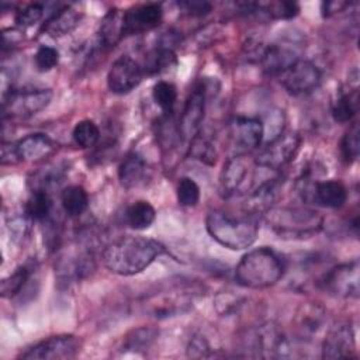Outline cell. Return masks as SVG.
Masks as SVG:
<instances>
[{"instance_id": "6da1fadb", "label": "cell", "mask_w": 360, "mask_h": 360, "mask_svg": "<svg viewBox=\"0 0 360 360\" xmlns=\"http://www.w3.org/2000/svg\"><path fill=\"white\" fill-rule=\"evenodd\" d=\"M165 253V246L145 236H122L103 250L104 266L118 276H134L148 269L159 256Z\"/></svg>"}, {"instance_id": "7a4b0ae2", "label": "cell", "mask_w": 360, "mask_h": 360, "mask_svg": "<svg viewBox=\"0 0 360 360\" xmlns=\"http://www.w3.org/2000/svg\"><path fill=\"white\" fill-rule=\"evenodd\" d=\"M284 271L283 257L271 248L262 246L242 256L235 269V280L245 288H267L280 281Z\"/></svg>"}, {"instance_id": "3957f363", "label": "cell", "mask_w": 360, "mask_h": 360, "mask_svg": "<svg viewBox=\"0 0 360 360\" xmlns=\"http://www.w3.org/2000/svg\"><path fill=\"white\" fill-rule=\"evenodd\" d=\"M205 229L215 242L231 250L250 248L256 242L259 232L256 218L249 215L233 217L221 210L208 212Z\"/></svg>"}, {"instance_id": "277c9868", "label": "cell", "mask_w": 360, "mask_h": 360, "mask_svg": "<svg viewBox=\"0 0 360 360\" xmlns=\"http://www.w3.org/2000/svg\"><path fill=\"white\" fill-rule=\"evenodd\" d=\"M271 231L283 239H307L323 228V217L307 207L271 208L266 214Z\"/></svg>"}, {"instance_id": "5b68a950", "label": "cell", "mask_w": 360, "mask_h": 360, "mask_svg": "<svg viewBox=\"0 0 360 360\" xmlns=\"http://www.w3.org/2000/svg\"><path fill=\"white\" fill-rule=\"evenodd\" d=\"M246 349L255 357H287L290 356V342L274 322H266L252 329L245 338Z\"/></svg>"}, {"instance_id": "8992f818", "label": "cell", "mask_w": 360, "mask_h": 360, "mask_svg": "<svg viewBox=\"0 0 360 360\" xmlns=\"http://www.w3.org/2000/svg\"><path fill=\"white\" fill-rule=\"evenodd\" d=\"M52 96L51 89H13L3 97V117H32L49 105Z\"/></svg>"}, {"instance_id": "52a82bcc", "label": "cell", "mask_w": 360, "mask_h": 360, "mask_svg": "<svg viewBox=\"0 0 360 360\" xmlns=\"http://www.w3.org/2000/svg\"><path fill=\"white\" fill-rule=\"evenodd\" d=\"M301 146V136L297 132H280L271 138L259 152L255 165L269 170H281L297 156Z\"/></svg>"}, {"instance_id": "ba28073f", "label": "cell", "mask_w": 360, "mask_h": 360, "mask_svg": "<svg viewBox=\"0 0 360 360\" xmlns=\"http://www.w3.org/2000/svg\"><path fill=\"white\" fill-rule=\"evenodd\" d=\"M253 181V169L245 155L229 158L219 173L218 190L224 198H231L246 193Z\"/></svg>"}, {"instance_id": "9c48e42d", "label": "cell", "mask_w": 360, "mask_h": 360, "mask_svg": "<svg viewBox=\"0 0 360 360\" xmlns=\"http://www.w3.org/2000/svg\"><path fill=\"white\" fill-rule=\"evenodd\" d=\"M82 340L75 335L49 336L20 353L18 359L27 360H63L77 356Z\"/></svg>"}, {"instance_id": "30bf717a", "label": "cell", "mask_w": 360, "mask_h": 360, "mask_svg": "<svg viewBox=\"0 0 360 360\" xmlns=\"http://www.w3.org/2000/svg\"><path fill=\"white\" fill-rule=\"evenodd\" d=\"M207 104V87L204 83H198L190 91L181 110L177 131L180 141H191L201 128Z\"/></svg>"}, {"instance_id": "8fae6325", "label": "cell", "mask_w": 360, "mask_h": 360, "mask_svg": "<svg viewBox=\"0 0 360 360\" xmlns=\"http://www.w3.org/2000/svg\"><path fill=\"white\" fill-rule=\"evenodd\" d=\"M283 87L292 96H307L318 89L322 80L319 68L311 60L298 59L281 76Z\"/></svg>"}, {"instance_id": "7c38bea8", "label": "cell", "mask_w": 360, "mask_h": 360, "mask_svg": "<svg viewBox=\"0 0 360 360\" xmlns=\"http://www.w3.org/2000/svg\"><path fill=\"white\" fill-rule=\"evenodd\" d=\"M323 288L333 297L357 298L360 290L359 260L330 269L322 278Z\"/></svg>"}, {"instance_id": "4fadbf2b", "label": "cell", "mask_w": 360, "mask_h": 360, "mask_svg": "<svg viewBox=\"0 0 360 360\" xmlns=\"http://www.w3.org/2000/svg\"><path fill=\"white\" fill-rule=\"evenodd\" d=\"M229 135L236 155L252 152L262 145L264 138L263 121L257 117H235L229 125Z\"/></svg>"}, {"instance_id": "5bb4252c", "label": "cell", "mask_w": 360, "mask_h": 360, "mask_svg": "<svg viewBox=\"0 0 360 360\" xmlns=\"http://www.w3.org/2000/svg\"><path fill=\"white\" fill-rule=\"evenodd\" d=\"M143 68L131 56L122 55L115 59L107 73V86L114 94H127L139 86Z\"/></svg>"}, {"instance_id": "9a60e30c", "label": "cell", "mask_w": 360, "mask_h": 360, "mask_svg": "<svg viewBox=\"0 0 360 360\" xmlns=\"http://www.w3.org/2000/svg\"><path fill=\"white\" fill-rule=\"evenodd\" d=\"M163 18L162 6L158 3H146L124 11V37L135 35L156 28Z\"/></svg>"}, {"instance_id": "2e32d148", "label": "cell", "mask_w": 360, "mask_h": 360, "mask_svg": "<svg viewBox=\"0 0 360 360\" xmlns=\"http://www.w3.org/2000/svg\"><path fill=\"white\" fill-rule=\"evenodd\" d=\"M257 59L266 75L281 76L300 59V56L291 44H270L262 46Z\"/></svg>"}, {"instance_id": "e0dca14e", "label": "cell", "mask_w": 360, "mask_h": 360, "mask_svg": "<svg viewBox=\"0 0 360 360\" xmlns=\"http://www.w3.org/2000/svg\"><path fill=\"white\" fill-rule=\"evenodd\" d=\"M354 333L350 325L342 323L330 328L322 342L323 359H349L354 354Z\"/></svg>"}, {"instance_id": "ac0fdd59", "label": "cell", "mask_w": 360, "mask_h": 360, "mask_svg": "<svg viewBox=\"0 0 360 360\" xmlns=\"http://www.w3.org/2000/svg\"><path fill=\"white\" fill-rule=\"evenodd\" d=\"M280 190H281L280 177L267 179L266 181L260 183L246 198V202H245L246 215L252 218H256L257 215H266L271 208H274Z\"/></svg>"}, {"instance_id": "d6986e66", "label": "cell", "mask_w": 360, "mask_h": 360, "mask_svg": "<svg viewBox=\"0 0 360 360\" xmlns=\"http://www.w3.org/2000/svg\"><path fill=\"white\" fill-rule=\"evenodd\" d=\"M18 162H37L53 153L56 143L45 134L34 132L14 143Z\"/></svg>"}, {"instance_id": "ffe728a7", "label": "cell", "mask_w": 360, "mask_h": 360, "mask_svg": "<svg viewBox=\"0 0 360 360\" xmlns=\"http://www.w3.org/2000/svg\"><path fill=\"white\" fill-rule=\"evenodd\" d=\"M145 307L150 314H153V316L166 318L186 311L190 307V298L187 291H172L160 297H150L145 302Z\"/></svg>"}, {"instance_id": "44dd1931", "label": "cell", "mask_w": 360, "mask_h": 360, "mask_svg": "<svg viewBox=\"0 0 360 360\" xmlns=\"http://www.w3.org/2000/svg\"><path fill=\"white\" fill-rule=\"evenodd\" d=\"M347 201V188L339 180L315 181L312 188V202L326 208H340Z\"/></svg>"}, {"instance_id": "7402d4cb", "label": "cell", "mask_w": 360, "mask_h": 360, "mask_svg": "<svg viewBox=\"0 0 360 360\" xmlns=\"http://www.w3.org/2000/svg\"><path fill=\"white\" fill-rule=\"evenodd\" d=\"M79 21L80 13L72 6H65L53 11V14L44 22L42 31L52 38H60L72 32L79 25Z\"/></svg>"}, {"instance_id": "603a6c76", "label": "cell", "mask_w": 360, "mask_h": 360, "mask_svg": "<svg viewBox=\"0 0 360 360\" xmlns=\"http://www.w3.org/2000/svg\"><path fill=\"white\" fill-rule=\"evenodd\" d=\"M146 160L136 152L128 153L118 166V179L122 187L134 188L146 180Z\"/></svg>"}, {"instance_id": "cb8c5ba5", "label": "cell", "mask_w": 360, "mask_h": 360, "mask_svg": "<svg viewBox=\"0 0 360 360\" xmlns=\"http://www.w3.org/2000/svg\"><path fill=\"white\" fill-rule=\"evenodd\" d=\"M243 11L264 14L273 20H291L300 13V6L294 1H266V3H239Z\"/></svg>"}, {"instance_id": "d4e9b609", "label": "cell", "mask_w": 360, "mask_h": 360, "mask_svg": "<svg viewBox=\"0 0 360 360\" xmlns=\"http://www.w3.org/2000/svg\"><path fill=\"white\" fill-rule=\"evenodd\" d=\"M124 37V13L120 10H110L103 18L98 32L97 45L98 48H111Z\"/></svg>"}, {"instance_id": "484cf974", "label": "cell", "mask_w": 360, "mask_h": 360, "mask_svg": "<svg viewBox=\"0 0 360 360\" xmlns=\"http://www.w3.org/2000/svg\"><path fill=\"white\" fill-rule=\"evenodd\" d=\"M156 218L153 205L146 200H138L125 210V221L135 231L148 229Z\"/></svg>"}, {"instance_id": "4316f807", "label": "cell", "mask_w": 360, "mask_h": 360, "mask_svg": "<svg viewBox=\"0 0 360 360\" xmlns=\"http://www.w3.org/2000/svg\"><path fill=\"white\" fill-rule=\"evenodd\" d=\"M60 204L68 217H80L89 207V194L82 186H68L60 193Z\"/></svg>"}, {"instance_id": "83f0119b", "label": "cell", "mask_w": 360, "mask_h": 360, "mask_svg": "<svg viewBox=\"0 0 360 360\" xmlns=\"http://www.w3.org/2000/svg\"><path fill=\"white\" fill-rule=\"evenodd\" d=\"M176 65H177V58H176L173 48L159 45L148 53L146 60H145L143 73L159 75V73L170 70Z\"/></svg>"}, {"instance_id": "f1b7e54d", "label": "cell", "mask_w": 360, "mask_h": 360, "mask_svg": "<svg viewBox=\"0 0 360 360\" xmlns=\"http://www.w3.org/2000/svg\"><path fill=\"white\" fill-rule=\"evenodd\" d=\"M53 204L52 198L49 195V191L35 188L32 190L31 195L28 197L24 212L32 219V221H46L51 217Z\"/></svg>"}, {"instance_id": "f546056e", "label": "cell", "mask_w": 360, "mask_h": 360, "mask_svg": "<svg viewBox=\"0 0 360 360\" xmlns=\"http://www.w3.org/2000/svg\"><path fill=\"white\" fill-rule=\"evenodd\" d=\"M359 111V91L354 89L342 93L332 104V117L336 122H349Z\"/></svg>"}, {"instance_id": "4dcf8cb0", "label": "cell", "mask_w": 360, "mask_h": 360, "mask_svg": "<svg viewBox=\"0 0 360 360\" xmlns=\"http://www.w3.org/2000/svg\"><path fill=\"white\" fill-rule=\"evenodd\" d=\"M152 97L155 103L162 110L163 115H173L174 105L177 101V89L173 83L166 80H159L152 90Z\"/></svg>"}, {"instance_id": "1f68e13d", "label": "cell", "mask_w": 360, "mask_h": 360, "mask_svg": "<svg viewBox=\"0 0 360 360\" xmlns=\"http://www.w3.org/2000/svg\"><path fill=\"white\" fill-rule=\"evenodd\" d=\"M31 274H32V267L30 264H22V266L17 267L14 273H11L8 277H6L1 281V285H0L1 297L13 298V297L18 295L22 291V288L25 287Z\"/></svg>"}, {"instance_id": "d6a6232c", "label": "cell", "mask_w": 360, "mask_h": 360, "mask_svg": "<svg viewBox=\"0 0 360 360\" xmlns=\"http://www.w3.org/2000/svg\"><path fill=\"white\" fill-rule=\"evenodd\" d=\"M325 325V312L319 307H307L298 315L297 328L304 336L316 335Z\"/></svg>"}, {"instance_id": "836d02e7", "label": "cell", "mask_w": 360, "mask_h": 360, "mask_svg": "<svg viewBox=\"0 0 360 360\" xmlns=\"http://www.w3.org/2000/svg\"><path fill=\"white\" fill-rule=\"evenodd\" d=\"M188 156H191L193 159H197L205 165H215L217 160V148L214 145V142L205 136L201 135L200 132L190 141V148H188Z\"/></svg>"}, {"instance_id": "e575fe53", "label": "cell", "mask_w": 360, "mask_h": 360, "mask_svg": "<svg viewBox=\"0 0 360 360\" xmlns=\"http://www.w3.org/2000/svg\"><path fill=\"white\" fill-rule=\"evenodd\" d=\"M159 332L155 328H138L131 330L124 340V349L127 350H132V352H139V350H145L148 349L153 340L158 338Z\"/></svg>"}, {"instance_id": "d590c367", "label": "cell", "mask_w": 360, "mask_h": 360, "mask_svg": "<svg viewBox=\"0 0 360 360\" xmlns=\"http://www.w3.org/2000/svg\"><path fill=\"white\" fill-rule=\"evenodd\" d=\"M73 141L80 148H91L100 139V128L90 120L79 121L72 132Z\"/></svg>"}, {"instance_id": "8d00e7d4", "label": "cell", "mask_w": 360, "mask_h": 360, "mask_svg": "<svg viewBox=\"0 0 360 360\" xmlns=\"http://www.w3.org/2000/svg\"><path fill=\"white\" fill-rule=\"evenodd\" d=\"M177 201L183 207H194L200 201V186L191 177H181L176 187Z\"/></svg>"}, {"instance_id": "74e56055", "label": "cell", "mask_w": 360, "mask_h": 360, "mask_svg": "<svg viewBox=\"0 0 360 360\" xmlns=\"http://www.w3.org/2000/svg\"><path fill=\"white\" fill-rule=\"evenodd\" d=\"M342 158L346 163H353L359 158L360 152V131L359 125L353 124L349 131L343 135L340 142Z\"/></svg>"}, {"instance_id": "f35d334b", "label": "cell", "mask_w": 360, "mask_h": 360, "mask_svg": "<svg viewBox=\"0 0 360 360\" xmlns=\"http://www.w3.org/2000/svg\"><path fill=\"white\" fill-rule=\"evenodd\" d=\"M44 15V4L42 3H30L22 6L15 13V22L18 27H31L38 22Z\"/></svg>"}, {"instance_id": "ab89813d", "label": "cell", "mask_w": 360, "mask_h": 360, "mask_svg": "<svg viewBox=\"0 0 360 360\" xmlns=\"http://www.w3.org/2000/svg\"><path fill=\"white\" fill-rule=\"evenodd\" d=\"M35 66L39 72H49L59 63V52L48 45H42L35 52Z\"/></svg>"}, {"instance_id": "60d3db41", "label": "cell", "mask_w": 360, "mask_h": 360, "mask_svg": "<svg viewBox=\"0 0 360 360\" xmlns=\"http://www.w3.org/2000/svg\"><path fill=\"white\" fill-rule=\"evenodd\" d=\"M31 222H34L24 211L22 215H17L8 219V228L14 240H24L31 231Z\"/></svg>"}, {"instance_id": "b9f144b4", "label": "cell", "mask_w": 360, "mask_h": 360, "mask_svg": "<svg viewBox=\"0 0 360 360\" xmlns=\"http://www.w3.org/2000/svg\"><path fill=\"white\" fill-rule=\"evenodd\" d=\"M187 354L190 357H195V359H201V357H211L212 356V347L208 342V339L201 335V333H195L187 346Z\"/></svg>"}, {"instance_id": "7bdbcfd3", "label": "cell", "mask_w": 360, "mask_h": 360, "mask_svg": "<svg viewBox=\"0 0 360 360\" xmlns=\"http://www.w3.org/2000/svg\"><path fill=\"white\" fill-rule=\"evenodd\" d=\"M177 6L191 17H202L212 10L208 1H180Z\"/></svg>"}, {"instance_id": "ee69618b", "label": "cell", "mask_w": 360, "mask_h": 360, "mask_svg": "<svg viewBox=\"0 0 360 360\" xmlns=\"http://www.w3.org/2000/svg\"><path fill=\"white\" fill-rule=\"evenodd\" d=\"M347 7H350V3H347V1H340V0L323 1L321 4V11H322L323 17L329 18V17H333V15L345 11Z\"/></svg>"}, {"instance_id": "f6af8a7d", "label": "cell", "mask_w": 360, "mask_h": 360, "mask_svg": "<svg viewBox=\"0 0 360 360\" xmlns=\"http://www.w3.org/2000/svg\"><path fill=\"white\" fill-rule=\"evenodd\" d=\"M18 163L14 143H3L1 146V165H14Z\"/></svg>"}]
</instances>
